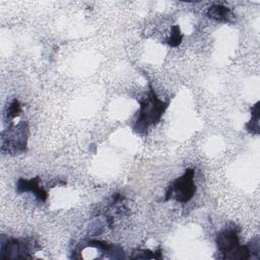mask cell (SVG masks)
<instances>
[{"instance_id": "1", "label": "cell", "mask_w": 260, "mask_h": 260, "mask_svg": "<svg viewBox=\"0 0 260 260\" xmlns=\"http://www.w3.org/2000/svg\"><path fill=\"white\" fill-rule=\"evenodd\" d=\"M218 253L222 259L244 260L253 258V253L258 254L260 251L259 238L252 240L250 245H241L239 242L238 231L235 228H228L219 232L215 239Z\"/></svg>"}, {"instance_id": "2", "label": "cell", "mask_w": 260, "mask_h": 260, "mask_svg": "<svg viewBox=\"0 0 260 260\" xmlns=\"http://www.w3.org/2000/svg\"><path fill=\"white\" fill-rule=\"evenodd\" d=\"M139 104L138 117L133 128L137 133L142 134L151 125H155L159 122L165 111L169 107V103L161 101L149 83L147 95L142 100H139Z\"/></svg>"}, {"instance_id": "3", "label": "cell", "mask_w": 260, "mask_h": 260, "mask_svg": "<svg viewBox=\"0 0 260 260\" xmlns=\"http://www.w3.org/2000/svg\"><path fill=\"white\" fill-rule=\"evenodd\" d=\"M195 170L188 168L184 174L174 180L168 187L165 193V201L174 198L177 202L187 203L189 202L196 193V185L194 183Z\"/></svg>"}, {"instance_id": "4", "label": "cell", "mask_w": 260, "mask_h": 260, "mask_svg": "<svg viewBox=\"0 0 260 260\" xmlns=\"http://www.w3.org/2000/svg\"><path fill=\"white\" fill-rule=\"evenodd\" d=\"M28 136V125L21 121L18 124L10 122L8 128L2 132V151L18 154L26 151Z\"/></svg>"}, {"instance_id": "5", "label": "cell", "mask_w": 260, "mask_h": 260, "mask_svg": "<svg viewBox=\"0 0 260 260\" xmlns=\"http://www.w3.org/2000/svg\"><path fill=\"white\" fill-rule=\"evenodd\" d=\"M34 250V244L27 239L5 238L2 236L0 251L1 259H16V258H31L29 254Z\"/></svg>"}, {"instance_id": "6", "label": "cell", "mask_w": 260, "mask_h": 260, "mask_svg": "<svg viewBox=\"0 0 260 260\" xmlns=\"http://www.w3.org/2000/svg\"><path fill=\"white\" fill-rule=\"evenodd\" d=\"M41 179L39 177L31 178L29 180L19 178L16 182V193L21 194L24 192L32 193L40 201L46 202L48 199V192L41 186Z\"/></svg>"}, {"instance_id": "7", "label": "cell", "mask_w": 260, "mask_h": 260, "mask_svg": "<svg viewBox=\"0 0 260 260\" xmlns=\"http://www.w3.org/2000/svg\"><path fill=\"white\" fill-rule=\"evenodd\" d=\"M207 16L218 22H230L234 14L229 7H225L221 4H215L208 8Z\"/></svg>"}, {"instance_id": "8", "label": "cell", "mask_w": 260, "mask_h": 260, "mask_svg": "<svg viewBox=\"0 0 260 260\" xmlns=\"http://www.w3.org/2000/svg\"><path fill=\"white\" fill-rule=\"evenodd\" d=\"M245 128L249 133L259 134V102L251 108V119L245 124Z\"/></svg>"}, {"instance_id": "9", "label": "cell", "mask_w": 260, "mask_h": 260, "mask_svg": "<svg viewBox=\"0 0 260 260\" xmlns=\"http://www.w3.org/2000/svg\"><path fill=\"white\" fill-rule=\"evenodd\" d=\"M20 113H21V105L18 100L14 99L7 105L4 112V116L7 121H11V120H14L16 117H18Z\"/></svg>"}, {"instance_id": "10", "label": "cell", "mask_w": 260, "mask_h": 260, "mask_svg": "<svg viewBox=\"0 0 260 260\" xmlns=\"http://www.w3.org/2000/svg\"><path fill=\"white\" fill-rule=\"evenodd\" d=\"M182 40H183V35L180 31L179 25H173L172 30H171V35L167 40L168 45L170 47H177L181 44Z\"/></svg>"}, {"instance_id": "11", "label": "cell", "mask_w": 260, "mask_h": 260, "mask_svg": "<svg viewBox=\"0 0 260 260\" xmlns=\"http://www.w3.org/2000/svg\"><path fill=\"white\" fill-rule=\"evenodd\" d=\"M132 259H136V258H155V259H161L162 258V254L160 250L157 251H150V250H138L136 252H134V254L131 256Z\"/></svg>"}]
</instances>
